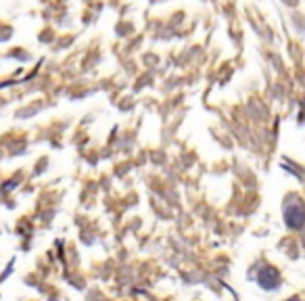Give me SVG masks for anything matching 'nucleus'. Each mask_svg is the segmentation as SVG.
<instances>
[{
	"label": "nucleus",
	"mask_w": 305,
	"mask_h": 301,
	"mask_svg": "<svg viewBox=\"0 0 305 301\" xmlns=\"http://www.w3.org/2000/svg\"><path fill=\"white\" fill-rule=\"evenodd\" d=\"M286 224L291 228H299L303 224V211H301V203H297L293 209H286Z\"/></svg>",
	"instance_id": "nucleus-1"
},
{
	"label": "nucleus",
	"mask_w": 305,
	"mask_h": 301,
	"mask_svg": "<svg viewBox=\"0 0 305 301\" xmlns=\"http://www.w3.org/2000/svg\"><path fill=\"white\" fill-rule=\"evenodd\" d=\"M259 285L264 289H274L278 285V272L272 270V268H266L259 274Z\"/></svg>",
	"instance_id": "nucleus-2"
},
{
	"label": "nucleus",
	"mask_w": 305,
	"mask_h": 301,
	"mask_svg": "<svg viewBox=\"0 0 305 301\" xmlns=\"http://www.w3.org/2000/svg\"><path fill=\"white\" fill-rule=\"evenodd\" d=\"M291 301H299V299H291Z\"/></svg>",
	"instance_id": "nucleus-3"
}]
</instances>
